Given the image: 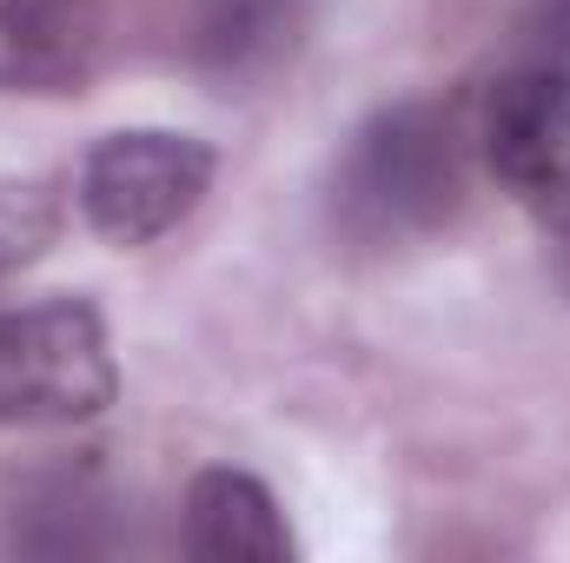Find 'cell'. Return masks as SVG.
I'll use <instances>...</instances> for the list:
<instances>
[{"mask_svg":"<svg viewBox=\"0 0 570 563\" xmlns=\"http://www.w3.org/2000/svg\"><path fill=\"white\" fill-rule=\"evenodd\" d=\"M464 199L458 120L431 100L379 107L332 172V219L358 246H405L438 233Z\"/></svg>","mask_w":570,"mask_h":563,"instance_id":"1","label":"cell"},{"mask_svg":"<svg viewBox=\"0 0 570 563\" xmlns=\"http://www.w3.org/2000/svg\"><path fill=\"white\" fill-rule=\"evenodd\" d=\"M114 392V345L87 298L0 305V424L100 418Z\"/></svg>","mask_w":570,"mask_h":563,"instance_id":"2","label":"cell"},{"mask_svg":"<svg viewBox=\"0 0 570 563\" xmlns=\"http://www.w3.org/2000/svg\"><path fill=\"white\" fill-rule=\"evenodd\" d=\"M484 172L511 206H524L551 239L570 233V67L524 60L511 67L478 113Z\"/></svg>","mask_w":570,"mask_h":563,"instance_id":"3","label":"cell"},{"mask_svg":"<svg viewBox=\"0 0 570 563\" xmlns=\"http://www.w3.org/2000/svg\"><path fill=\"white\" fill-rule=\"evenodd\" d=\"M206 186H213V146L206 140L166 134V127H127V134H107L80 159L73 199L100 239L153 246L206 199Z\"/></svg>","mask_w":570,"mask_h":563,"instance_id":"4","label":"cell"},{"mask_svg":"<svg viewBox=\"0 0 570 563\" xmlns=\"http://www.w3.org/2000/svg\"><path fill=\"white\" fill-rule=\"evenodd\" d=\"M100 53V0H0V93H80Z\"/></svg>","mask_w":570,"mask_h":563,"instance_id":"5","label":"cell"},{"mask_svg":"<svg viewBox=\"0 0 570 563\" xmlns=\"http://www.w3.org/2000/svg\"><path fill=\"white\" fill-rule=\"evenodd\" d=\"M186 551L199 563H292V524L279 497L233 464H213L186 484Z\"/></svg>","mask_w":570,"mask_h":563,"instance_id":"6","label":"cell"},{"mask_svg":"<svg viewBox=\"0 0 570 563\" xmlns=\"http://www.w3.org/2000/svg\"><path fill=\"white\" fill-rule=\"evenodd\" d=\"M305 0H193V67L219 87L266 80L292 53Z\"/></svg>","mask_w":570,"mask_h":563,"instance_id":"7","label":"cell"},{"mask_svg":"<svg viewBox=\"0 0 570 563\" xmlns=\"http://www.w3.org/2000/svg\"><path fill=\"white\" fill-rule=\"evenodd\" d=\"M60 239V199L40 179H0V279Z\"/></svg>","mask_w":570,"mask_h":563,"instance_id":"8","label":"cell"},{"mask_svg":"<svg viewBox=\"0 0 570 563\" xmlns=\"http://www.w3.org/2000/svg\"><path fill=\"white\" fill-rule=\"evenodd\" d=\"M558 246H564V285H570V233H564V239H558Z\"/></svg>","mask_w":570,"mask_h":563,"instance_id":"9","label":"cell"}]
</instances>
